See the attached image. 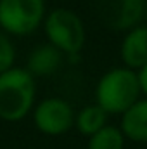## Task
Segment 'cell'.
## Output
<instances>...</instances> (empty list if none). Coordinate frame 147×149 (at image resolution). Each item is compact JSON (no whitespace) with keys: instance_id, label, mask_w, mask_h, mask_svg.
<instances>
[{"instance_id":"6da1fadb","label":"cell","mask_w":147,"mask_h":149,"mask_svg":"<svg viewBox=\"0 0 147 149\" xmlns=\"http://www.w3.org/2000/svg\"><path fill=\"white\" fill-rule=\"evenodd\" d=\"M35 76L26 68H10L0 74V118L19 121L33 108Z\"/></svg>"},{"instance_id":"7a4b0ae2","label":"cell","mask_w":147,"mask_h":149,"mask_svg":"<svg viewBox=\"0 0 147 149\" xmlns=\"http://www.w3.org/2000/svg\"><path fill=\"white\" fill-rule=\"evenodd\" d=\"M139 74L130 68H114L97 83V104L107 114H123L130 109L140 95Z\"/></svg>"},{"instance_id":"3957f363","label":"cell","mask_w":147,"mask_h":149,"mask_svg":"<svg viewBox=\"0 0 147 149\" xmlns=\"http://www.w3.org/2000/svg\"><path fill=\"white\" fill-rule=\"evenodd\" d=\"M43 28L49 43H52L69 57L78 56L85 43L83 21L71 9H54L45 17Z\"/></svg>"},{"instance_id":"277c9868","label":"cell","mask_w":147,"mask_h":149,"mask_svg":"<svg viewBox=\"0 0 147 149\" xmlns=\"http://www.w3.org/2000/svg\"><path fill=\"white\" fill-rule=\"evenodd\" d=\"M45 16V0H0V26L3 31L24 37L40 26Z\"/></svg>"},{"instance_id":"5b68a950","label":"cell","mask_w":147,"mask_h":149,"mask_svg":"<svg viewBox=\"0 0 147 149\" xmlns=\"http://www.w3.org/2000/svg\"><path fill=\"white\" fill-rule=\"evenodd\" d=\"M94 10L111 31H130L146 17L147 0H94Z\"/></svg>"},{"instance_id":"8992f818","label":"cell","mask_w":147,"mask_h":149,"mask_svg":"<svg viewBox=\"0 0 147 149\" xmlns=\"http://www.w3.org/2000/svg\"><path fill=\"white\" fill-rule=\"evenodd\" d=\"M33 120L40 132L47 135H61L73 127L74 113L68 101L61 97H49L37 106Z\"/></svg>"},{"instance_id":"52a82bcc","label":"cell","mask_w":147,"mask_h":149,"mask_svg":"<svg viewBox=\"0 0 147 149\" xmlns=\"http://www.w3.org/2000/svg\"><path fill=\"white\" fill-rule=\"evenodd\" d=\"M121 59L130 70H142L147 64V26H135L121 42Z\"/></svg>"},{"instance_id":"ba28073f","label":"cell","mask_w":147,"mask_h":149,"mask_svg":"<svg viewBox=\"0 0 147 149\" xmlns=\"http://www.w3.org/2000/svg\"><path fill=\"white\" fill-rule=\"evenodd\" d=\"M64 57L66 54L61 52L57 47H54L52 43H43L33 49L28 56L26 70L33 76H49L59 71L64 63Z\"/></svg>"},{"instance_id":"9c48e42d","label":"cell","mask_w":147,"mask_h":149,"mask_svg":"<svg viewBox=\"0 0 147 149\" xmlns=\"http://www.w3.org/2000/svg\"><path fill=\"white\" fill-rule=\"evenodd\" d=\"M121 132L135 142H147V99L137 101L123 113Z\"/></svg>"},{"instance_id":"30bf717a","label":"cell","mask_w":147,"mask_h":149,"mask_svg":"<svg viewBox=\"0 0 147 149\" xmlns=\"http://www.w3.org/2000/svg\"><path fill=\"white\" fill-rule=\"evenodd\" d=\"M106 120H107V113L104 111L99 104L85 106L81 111L78 113V116L74 118L78 130L83 135H88V137H92L101 128H104L106 127Z\"/></svg>"},{"instance_id":"8fae6325","label":"cell","mask_w":147,"mask_h":149,"mask_svg":"<svg viewBox=\"0 0 147 149\" xmlns=\"http://www.w3.org/2000/svg\"><path fill=\"white\" fill-rule=\"evenodd\" d=\"M125 135L119 128L106 125L88 141V149H123Z\"/></svg>"},{"instance_id":"7c38bea8","label":"cell","mask_w":147,"mask_h":149,"mask_svg":"<svg viewBox=\"0 0 147 149\" xmlns=\"http://www.w3.org/2000/svg\"><path fill=\"white\" fill-rule=\"evenodd\" d=\"M14 61H16V49L12 42L7 35L0 33V74L14 68Z\"/></svg>"},{"instance_id":"4fadbf2b","label":"cell","mask_w":147,"mask_h":149,"mask_svg":"<svg viewBox=\"0 0 147 149\" xmlns=\"http://www.w3.org/2000/svg\"><path fill=\"white\" fill-rule=\"evenodd\" d=\"M137 74H139V81H140V90L147 95V64L142 70H139Z\"/></svg>"},{"instance_id":"5bb4252c","label":"cell","mask_w":147,"mask_h":149,"mask_svg":"<svg viewBox=\"0 0 147 149\" xmlns=\"http://www.w3.org/2000/svg\"><path fill=\"white\" fill-rule=\"evenodd\" d=\"M146 17H147V10H146Z\"/></svg>"}]
</instances>
